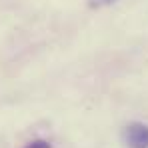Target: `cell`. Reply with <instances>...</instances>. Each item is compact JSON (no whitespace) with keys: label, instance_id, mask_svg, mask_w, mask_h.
Segmentation results:
<instances>
[{"label":"cell","instance_id":"obj_1","mask_svg":"<svg viewBox=\"0 0 148 148\" xmlns=\"http://www.w3.org/2000/svg\"><path fill=\"white\" fill-rule=\"evenodd\" d=\"M122 142L126 148H148V124L130 122L122 128Z\"/></svg>","mask_w":148,"mask_h":148},{"label":"cell","instance_id":"obj_2","mask_svg":"<svg viewBox=\"0 0 148 148\" xmlns=\"http://www.w3.org/2000/svg\"><path fill=\"white\" fill-rule=\"evenodd\" d=\"M24 148H52L48 140H44V138H36V140H32V142H28Z\"/></svg>","mask_w":148,"mask_h":148},{"label":"cell","instance_id":"obj_3","mask_svg":"<svg viewBox=\"0 0 148 148\" xmlns=\"http://www.w3.org/2000/svg\"><path fill=\"white\" fill-rule=\"evenodd\" d=\"M112 2H116V0H88V4H90L92 8H100V6H108V4H112Z\"/></svg>","mask_w":148,"mask_h":148}]
</instances>
